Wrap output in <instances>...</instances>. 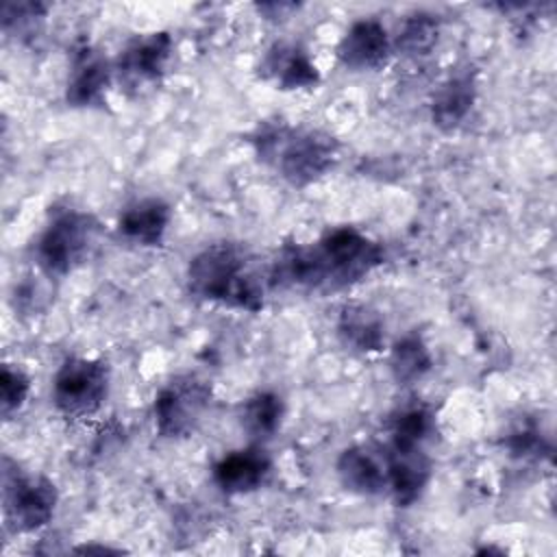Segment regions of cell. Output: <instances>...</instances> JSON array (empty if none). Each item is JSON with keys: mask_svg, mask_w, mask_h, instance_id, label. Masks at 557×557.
<instances>
[{"mask_svg": "<svg viewBox=\"0 0 557 557\" xmlns=\"http://www.w3.org/2000/svg\"><path fill=\"white\" fill-rule=\"evenodd\" d=\"M337 335L355 352H379L385 342V324L372 307L350 302L339 311Z\"/></svg>", "mask_w": 557, "mask_h": 557, "instance_id": "obj_15", "label": "cell"}, {"mask_svg": "<svg viewBox=\"0 0 557 557\" xmlns=\"http://www.w3.org/2000/svg\"><path fill=\"white\" fill-rule=\"evenodd\" d=\"M172 54V37L165 30L133 39L115 63L120 85L128 94H139L161 81Z\"/></svg>", "mask_w": 557, "mask_h": 557, "instance_id": "obj_8", "label": "cell"}, {"mask_svg": "<svg viewBox=\"0 0 557 557\" xmlns=\"http://www.w3.org/2000/svg\"><path fill=\"white\" fill-rule=\"evenodd\" d=\"M433 431V413L422 403L400 407L389 420V446H422Z\"/></svg>", "mask_w": 557, "mask_h": 557, "instance_id": "obj_20", "label": "cell"}, {"mask_svg": "<svg viewBox=\"0 0 557 557\" xmlns=\"http://www.w3.org/2000/svg\"><path fill=\"white\" fill-rule=\"evenodd\" d=\"M383 248L355 226H335L315 244H287L270 270V283L287 289L337 292L383 263Z\"/></svg>", "mask_w": 557, "mask_h": 557, "instance_id": "obj_1", "label": "cell"}, {"mask_svg": "<svg viewBox=\"0 0 557 557\" xmlns=\"http://www.w3.org/2000/svg\"><path fill=\"white\" fill-rule=\"evenodd\" d=\"M189 292L202 300L259 311L263 287L250 270L248 252L233 242H218L202 248L187 268Z\"/></svg>", "mask_w": 557, "mask_h": 557, "instance_id": "obj_3", "label": "cell"}, {"mask_svg": "<svg viewBox=\"0 0 557 557\" xmlns=\"http://www.w3.org/2000/svg\"><path fill=\"white\" fill-rule=\"evenodd\" d=\"M270 474V457L259 446H248L224 455L213 466V481L226 494H248Z\"/></svg>", "mask_w": 557, "mask_h": 557, "instance_id": "obj_11", "label": "cell"}, {"mask_svg": "<svg viewBox=\"0 0 557 557\" xmlns=\"http://www.w3.org/2000/svg\"><path fill=\"white\" fill-rule=\"evenodd\" d=\"M46 7L39 2H7L2 7V26L13 33H33L44 20Z\"/></svg>", "mask_w": 557, "mask_h": 557, "instance_id": "obj_23", "label": "cell"}, {"mask_svg": "<svg viewBox=\"0 0 557 557\" xmlns=\"http://www.w3.org/2000/svg\"><path fill=\"white\" fill-rule=\"evenodd\" d=\"M476 98V78L474 72L450 74L433 96L431 115L433 124L442 131H455L466 115L470 113Z\"/></svg>", "mask_w": 557, "mask_h": 557, "instance_id": "obj_13", "label": "cell"}, {"mask_svg": "<svg viewBox=\"0 0 557 557\" xmlns=\"http://www.w3.org/2000/svg\"><path fill=\"white\" fill-rule=\"evenodd\" d=\"M30 379L11 363L2 366L0 374V411L4 418H11L28 398Z\"/></svg>", "mask_w": 557, "mask_h": 557, "instance_id": "obj_22", "label": "cell"}, {"mask_svg": "<svg viewBox=\"0 0 557 557\" xmlns=\"http://www.w3.org/2000/svg\"><path fill=\"white\" fill-rule=\"evenodd\" d=\"M431 366H433L431 352L418 333H409L394 344L389 355V370L396 383L400 385L416 383L431 370Z\"/></svg>", "mask_w": 557, "mask_h": 557, "instance_id": "obj_19", "label": "cell"}, {"mask_svg": "<svg viewBox=\"0 0 557 557\" xmlns=\"http://www.w3.org/2000/svg\"><path fill=\"white\" fill-rule=\"evenodd\" d=\"M111 81L109 61L94 52L91 48H83L76 52L67 78L65 100L72 107H94L102 102V94Z\"/></svg>", "mask_w": 557, "mask_h": 557, "instance_id": "obj_12", "label": "cell"}, {"mask_svg": "<svg viewBox=\"0 0 557 557\" xmlns=\"http://www.w3.org/2000/svg\"><path fill=\"white\" fill-rule=\"evenodd\" d=\"M392 41L379 20H357L337 46V59L355 72H372L387 63Z\"/></svg>", "mask_w": 557, "mask_h": 557, "instance_id": "obj_9", "label": "cell"}, {"mask_svg": "<svg viewBox=\"0 0 557 557\" xmlns=\"http://www.w3.org/2000/svg\"><path fill=\"white\" fill-rule=\"evenodd\" d=\"M337 479L344 490L359 496H376L387 487V476L383 466L372 457L370 450L361 446L346 448L337 463Z\"/></svg>", "mask_w": 557, "mask_h": 557, "instance_id": "obj_17", "label": "cell"}, {"mask_svg": "<svg viewBox=\"0 0 557 557\" xmlns=\"http://www.w3.org/2000/svg\"><path fill=\"white\" fill-rule=\"evenodd\" d=\"M283 413H285V405L278 394L257 392L250 398H246L239 409L242 429L252 440H268L278 431Z\"/></svg>", "mask_w": 557, "mask_h": 557, "instance_id": "obj_18", "label": "cell"}, {"mask_svg": "<svg viewBox=\"0 0 557 557\" xmlns=\"http://www.w3.org/2000/svg\"><path fill=\"white\" fill-rule=\"evenodd\" d=\"M59 494L52 481L41 474H24L17 463L4 459L2 472V503L4 518L13 531L28 533L46 527L57 507Z\"/></svg>", "mask_w": 557, "mask_h": 557, "instance_id": "obj_5", "label": "cell"}, {"mask_svg": "<svg viewBox=\"0 0 557 557\" xmlns=\"http://www.w3.org/2000/svg\"><path fill=\"white\" fill-rule=\"evenodd\" d=\"M172 218V209L161 198H141L131 202L117 220L120 233L141 246L161 244L168 224Z\"/></svg>", "mask_w": 557, "mask_h": 557, "instance_id": "obj_14", "label": "cell"}, {"mask_svg": "<svg viewBox=\"0 0 557 557\" xmlns=\"http://www.w3.org/2000/svg\"><path fill=\"white\" fill-rule=\"evenodd\" d=\"M98 235L100 224L91 213L61 209L39 235L35 244V259L44 274L63 276L89 257Z\"/></svg>", "mask_w": 557, "mask_h": 557, "instance_id": "obj_4", "label": "cell"}, {"mask_svg": "<svg viewBox=\"0 0 557 557\" xmlns=\"http://www.w3.org/2000/svg\"><path fill=\"white\" fill-rule=\"evenodd\" d=\"M385 459L387 487L400 507H409L420 498L431 479V459L422 446H389Z\"/></svg>", "mask_w": 557, "mask_h": 557, "instance_id": "obj_10", "label": "cell"}, {"mask_svg": "<svg viewBox=\"0 0 557 557\" xmlns=\"http://www.w3.org/2000/svg\"><path fill=\"white\" fill-rule=\"evenodd\" d=\"M109 394V366L100 359L70 357L52 379V403L67 418L96 413Z\"/></svg>", "mask_w": 557, "mask_h": 557, "instance_id": "obj_6", "label": "cell"}, {"mask_svg": "<svg viewBox=\"0 0 557 557\" xmlns=\"http://www.w3.org/2000/svg\"><path fill=\"white\" fill-rule=\"evenodd\" d=\"M211 403V387L196 374L170 379L154 398V426L161 437H187L200 424Z\"/></svg>", "mask_w": 557, "mask_h": 557, "instance_id": "obj_7", "label": "cell"}, {"mask_svg": "<svg viewBox=\"0 0 557 557\" xmlns=\"http://www.w3.org/2000/svg\"><path fill=\"white\" fill-rule=\"evenodd\" d=\"M259 159L272 165L292 187H307L333 170L339 144L318 128L263 124L252 137Z\"/></svg>", "mask_w": 557, "mask_h": 557, "instance_id": "obj_2", "label": "cell"}, {"mask_svg": "<svg viewBox=\"0 0 557 557\" xmlns=\"http://www.w3.org/2000/svg\"><path fill=\"white\" fill-rule=\"evenodd\" d=\"M263 74L274 78L281 89H305L318 85L320 76L309 54L300 46L276 44L263 59Z\"/></svg>", "mask_w": 557, "mask_h": 557, "instance_id": "obj_16", "label": "cell"}, {"mask_svg": "<svg viewBox=\"0 0 557 557\" xmlns=\"http://www.w3.org/2000/svg\"><path fill=\"white\" fill-rule=\"evenodd\" d=\"M440 37V22L433 13L418 11L405 17L396 35V48L409 57L429 54Z\"/></svg>", "mask_w": 557, "mask_h": 557, "instance_id": "obj_21", "label": "cell"}]
</instances>
